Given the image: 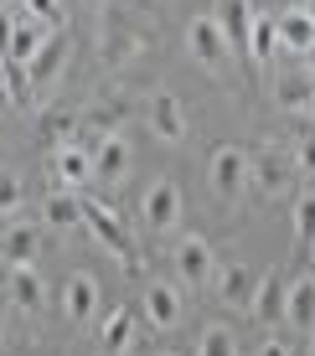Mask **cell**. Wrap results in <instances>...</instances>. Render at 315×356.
<instances>
[{"instance_id": "6da1fadb", "label": "cell", "mask_w": 315, "mask_h": 356, "mask_svg": "<svg viewBox=\"0 0 315 356\" xmlns=\"http://www.w3.org/2000/svg\"><path fill=\"white\" fill-rule=\"evenodd\" d=\"M78 207H83V227H88L93 238H99L104 248L129 268V274H140V248H135V238H129V227L114 217V207L93 202V196H78Z\"/></svg>"}, {"instance_id": "7a4b0ae2", "label": "cell", "mask_w": 315, "mask_h": 356, "mask_svg": "<svg viewBox=\"0 0 315 356\" xmlns=\"http://www.w3.org/2000/svg\"><path fill=\"white\" fill-rule=\"evenodd\" d=\"M181 217H186L181 186H176V181H165V176H155L150 186H145V196H140V222L165 238V232H176V227H181Z\"/></svg>"}, {"instance_id": "3957f363", "label": "cell", "mask_w": 315, "mask_h": 356, "mask_svg": "<svg viewBox=\"0 0 315 356\" xmlns=\"http://www.w3.org/2000/svg\"><path fill=\"white\" fill-rule=\"evenodd\" d=\"M207 181H212V191L223 196V202H238L243 186H248V155L238 150V145H217L207 155Z\"/></svg>"}, {"instance_id": "277c9868", "label": "cell", "mask_w": 315, "mask_h": 356, "mask_svg": "<svg viewBox=\"0 0 315 356\" xmlns=\"http://www.w3.org/2000/svg\"><path fill=\"white\" fill-rule=\"evenodd\" d=\"M171 264H176V279H181V284L202 289V284L212 279V243L202 238V232H186V238H176Z\"/></svg>"}, {"instance_id": "5b68a950", "label": "cell", "mask_w": 315, "mask_h": 356, "mask_svg": "<svg viewBox=\"0 0 315 356\" xmlns=\"http://www.w3.org/2000/svg\"><path fill=\"white\" fill-rule=\"evenodd\" d=\"M140 321L155 330H176L181 325V289L165 284V279H150L140 294Z\"/></svg>"}, {"instance_id": "8992f818", "label": "cell", "mask_w": 315, "mask_h": 356, "mask_svg": "<svg viewBox=\"0 0 315 356\" xmlns=\"http://www.w3.org/2000/svg\"><path fill=\"white\" fill-rule=\"evenodd\" d=\"M212 21H217V31L227 36V52H243L248 57V47H253V6L248 0H217L212 6Z\"/></svg>"}, {"instance_id": "52a82bcc", "label": "cell", "mask_w": 315, "mask_h": 356, "mask_svg": "<svg viewBox=\"0 0 315 356\" xmlns=\"http://www.w3.org/2000/svg\"><path fill=\"white\" fill-rule=\"evenodd\" d=\"M264 274H253L248 264H223L212 274V289H217V305L223 310H248L253 305V289H259Z\"/></svg>"}, {"instance_id": "ba28073f", "label": "cell", "mask_w": 315, "mask_h": 356, "mask_svg": "<svg viewBox=\"0 0 315 356\" xmlns=\"http://www.w3.org/2000/svg\"><path fill=\"white\" fill-rule=\"evenodd\" d=\"M129 165H135V155H129L124 134H99V140H93V181L119 186V181L129 176Z\"/></svg>"}, {"instance_id": "9c48e42d", "label": "cell", "mask_w": 315, "mask_h": 356, "mask_svg": "<svg viewBox=\"0 0 315 356\" xmlns=\"http://www.w3.org/2000/svg\"><path fill=\"white\" fill-rule=\"evenodd\" d=\"M135 52H145V31H135L124 16L108 10L104 26H99V57L104 63H124V57H135Z\"/></svg>"}, {"instance_id": "30bf717a", "label": "cell", "mask_w": 315, "mask_h": 356, "mask_svg": "<svg viewBox=\"0 0 315 356\" xmlns=\"http://www.w3.org/2000/svg\"><path fill=\"white\" fill-rule=\"evenodd\" d=\"M52 176L63 191H83L93 181V145H63V150H52Z\"/></svg>"}, {"instance_id": "8fae6325", "label": "cell", "mask_w": 315, "mask_h": 356, "mask_svg": "<svg viewBox=\"0 0 315 356\" xmlns=\"http://www.w3.org/2000/svg\"><path fill=\"white\" fill-rule=\"evenodd\" d=\"M63 67H67V36H63V31H52L42 47H36V57L26 63V83H31V93H36V88H47V83H57V78H63Z\"/></svg>"}, {"instance_id": "7c38bea8", "label": "cell", "mask_w": 315, "mask_h": 356, "mask_svg": "<svg viewBox=\"0 0 315 356\" xmlns=\"http://www.w3.org/2000/svg\"><path fill=\"white\" fill-rule=\"evenodd\" d=\"M150 129L161 134L165 145H181L186 140V108H181V98L171 88H155L150 93Z\"/></svg>"}, {"instance_id": "4fadbf2b", "label": "cell", "mask_w": 315, "mask_h": 356, "mask_svg": "<svg viewBox=\"0 0 315 356\" xmlns=\"http://www.w3.org/2000/svg\"><path fill=\"white\" fill-rule=\"evenodd\" d=\"M135 325H140V310H129V305L108 310L104 325H99V351L104 356H129L135 351Z\"/></svg>"}, {"instance_id": "5bb4252c", "label": "cell", "mask_w": 315, "mask_h": 356, "mask_svg": "<svg viewBox=\"0 0 315 356\" xmlns=\"http://www.w3.org/2000/svg\"><path fill=\"white\" fill-rule=\"evenodd\" d=\"M6 294L16 310L36 315L47 305V289H42V274H36V264H6Z\"/></svg>"}, {"instance_id": "9a60e30c", "label": "cell", "mask_w": 315, "mask_h": 356, "mask_svg": "<svg viewBox=\"0 0 315 356\" xmlns=\"http://www.w3.org/2000/svg\"><path fill=\"white\" fill-rule=\"evenodd\" d=\"M186 42H191V52H197L202 67L223 72V63H227V36L217 31L212 16H197V21H191V26H186Z\"/></svg>"}, {"instance_id": "2e32d148", "label": "cell", "mask_w": 315, "mask_h": 356, "mask_svg": "<svg viewBox=\"0 0 315 356\" xmlns=\"http://www.w3.org/2000/svg\"><path fill=\"white\" fill-rule=\"evenodd\" d=\"M63 315L72 325H88L93 315H99V279L93 274H72L63 284Z\"/></svg>"}, {"instance_id": "e0dca14e", "label": "cell", "mask_w": 315, "mask_h": 356, "mask_svg": "<svg viewBox=\"0 0 315 356\" xmlns=\"http://www.w3.org/2000/svg\"><path fill=\"white\" fill-rule=\"evenodd\" d=\"M284 289H289L284 274H280V268H269V274L259 279V289H253L248 315H253L259 325H280V321H284Z\"/></svg>"}, {"instance_id": "ac0fdd59", "label": "cell", "mask_w": 315, "mask_h": 356, "mask_svg": "<svg viewBox=\"0 0 315 356\" xmlns=\"http://www.w3.org/2000/svg\"><path fill=\"white\" fill-rule=\"evenodd\" d=\"M42 253V222H10L0 232V259L6 264H36Z\"/></svg>"}, {"instance_id": "d6986e66", "label": "cell", "mask_w": 315, "mask_h": 356, "mask_svg": "<svg viewBox=\"0 0 315 356\" xmlns=\"http://www.w3.org/2000/svg\"><path fill=\"white\" fill-rule=\"evenodd\" d=\"M284 170H289V165H284V155L274 150V145H264L259 155H248V181H253L264 196H284V186H289Z\"/></svg>"}, {"instance_id": "ffe728a7", "label": "cell", "mask_w": 315, "mask_h": 356, "mask_svg": "<svg viewBox=\"0 0 315 356\" xmlns=\"http://www.w3.org/2000/svg\"><path fill=\"white\" fill-rule=\"evenodd\" d=\"M284 325H295V330H315V279H295V284L284 289Z\"/></svg>"}, {"instance_id": "44dd1931", "label": "cell", "mask_w": 315, "mask_h": 356, "mask_svg": "<svg viewBox=\"0 0 315 356\" xmlns=\"http://www.w3.org/2000/svg\"><path fill=\"white\" fill-rule=\"evenodd\" d=\"M274 31H280V47L284 52H305L315 42V21L305 10H284V16H274Z\"/></svg>"}, {"instance_id": "7402d4cb", "label": "cell", "mask_w": 315, "mask_h": 356, "mask_svg": "<svg viewBox=\"0 0 315 356\" xmlns=\"http://www.w3.org/2000/svg\"><path fill=\"white\" fill-rule=\"evenodd\" d=\"M191 356H238V341L227 325H202V336L191 341Z\"/></svg>"}, {"instance_id": "603a6c76", "label": "cell", "mask_w": 315, "mask_h": 356, "mask_svg": "<svg viewBox=\"0 0 315 356\" xmlns=\"http://www.w3.org/2000/svg\"><path fill=\"white\" fill-rule=\"evenodd\" d=\"M42 217H47V222H57V227H72V222H83L78 191H52V196L42 202Z\"/></svg>"}, {"instance_id": "cb8c5ba5", "label": "cell", "mask_w": 315, "mask_h": 356, "mask_svg": "<svg viewBox=\"0 0 315 356\" xmlns=\"http://www.w3.org/2000/svg\"><path fill=\"white\" fill-rule=\"evenodd\" d=\"M42 140L52 145V150H63V145H72V140H78V114H63V108L42 114Z\"/></svg>"}, {"instance_id": "d4e9b609", "label": "cell", "mask_w": 315, "mask_h": 356, "mask_svg": "<svg viewBox=\"0 0 315 356\" xmlns=\"http://www.w3.org/2000/svg\"><path fill=\"white\" fill-rule=\"evenodd\" d=\"M310 93H315L310 72H289V78H280V108H310Z\"/></svg>"}, {"instance_id": "484cf974", "label": "cell", "mask_w": 315, "mask_h": 356, "mask_svg": "<svg viewBox=\"0 0 315 356\" xmlns=\"http://www.w3.org/2000/svg\"><path fill=\"white\" fill-rule=\"evenodd\" d=\"M274 47H280L274 16H259V21H253V47H248V57H253V63H269V57H274Z\"/></svg>"}, {"instance_id": "4316f807", "label": "cell", "mask_w": 315, "mask_h": 356, "mask_svg": "<svg viewBox=\"0 0 315 356\" xmlns=\"http://www.w3.org/2000/svg\"><path fill=\"white\" fill-rule=\"evenodd\" d=\"M0 78H6V93H10V104H21V108L31 104V83H26V67H21V63L0 57Z\"/></svg>"}, {"instance_id": "83f0119b", "label": "cell", "mask_w": 315, "mask_h": 356, "mask_svg": "<svg viewBox=\"0 0 315 356\" xmlns=\"http://www.w3.org/2000/svg\"><path fill=\"white\" fill-rule=\"evenodd\" d=\"M21 202H26V186H21L16 170H0V217L21 212Z\"/></svg>"}, {"instance_id": "f1b7e54d", "label": "cell", "mask_w": 315, "mask_h": 356, "mask_svg": "<svg viewBox=\"0 0 315 356\" xmlns=\"http://www.w3.org/2000/svg\"><path fill=\"white\" fill-rule=\"evenodd\" d=\"M289 222H295V232H300V238H315V191H300L295 196V212H289Z\"/></svg>"}, {"instance_id": "f546056e", "label": "cell", "mask_w": 315, "mask_h": 356, "mask_svg": "<svg viewBox=\"0 0 315 356\" xmlns=\"http://www.w3.org/2000/svg\"><path fill=\"white\" fill-rule=\"evenodd\" d=\"M295 170H305V176H315V134H305V140L295 145Z\"/></svg>"}, {"instance_id": "4dcf8cb0", "label": "cell", "mask_w": 315, "mask_h": 356, "mask_svg": "<svg viewBox=\"0 0 315 356\" xmlns=\"http://www.w3.org/2000/svg\"><path fill=\"white\" fill-rule=\"evenodd\" d=\"M21 6H26V16H36V21H57V0H21Z\"/></svg>"}, {"instance_id": "1f68e13d", "label": "cell", "mask_w": 315, "mask_h": 356, "mask_svg": "<svg viewBox=\"0 0 315 356\" xmlns=\"http://www.w3.org/2000/svg\"><path fill=\"white\" fill-rule=\"evenodd\" d=\"M10 31H16V16H0V57L10 52Z\"/></svg>"}, {"instance_id": "d6a6232c", "label": "cell", "mask_w": 315, "mask_h": 356, "mask_svg": "<svg viewBox=\"0 0 315 356\" xmlns=\"http://www.w3.org/2000/svg\"><path fill=\"white\" fill-rule=\"evenodd\" d=\"M259 356H289V346H284L280 336H269V341H264V346H259Z\"/></svg>"}, {"instance_id": "836d02e7", "label": "cell", "mask_w": 315, "mask_h": 356, "mask_svg": "<svg viewBox=\"0 0 315 356\" xmlns=\"http://www.w3.org/2000/svg\"><path fill=\"white\" fill-rule=\"evenodd\" d=\"M300 57H305V72L315 78V42H310V47H305V52H300Z\"/></svg>"}, {"instance_id": "e575fe53", "label": "cell", "mask_w": 315, "mask_h": 356, "mask_svg": "<svg viewBox=\"0 0 315 356\" xmlns=\"http://www.w3.org/2000/svg\"><path fill=\"white\" fill-rule=\"evenodd\" d=\"M305 114H310V124H315V93H310V108H305Z\"/></svg>"}, {"instance_id": "d590c367", "label": "cell", "mask_w": 315, "mask_h": 356, "mask_svg": "<svg viewBox=\"0 0 315 356\" xmlns=\"http://www.w3.org/2000/svg\"><path fill=\"white\" fill-rule=\"evenodd\" d=\"M305 16H310V21H315V0H305Z\"/></svg>"}, {"instance_id": "8d00e7d4", "label": "cell", "mask_w": 315, "mask_h": 356, "mask_svg": "<svg viewBox=\"0 0 315 356\" xmlns=\"http://www.w3.org/2000/svg\"><path fill=\"white\" fill-rule=\"evenodd\" d=\"M0 98H10V93H6V78H0Z\"/></svg>"}, {"instance_id": "74e56055", "label": "cell", "mask_w": 315, "mask_h": 356, "mask_svg": "<svg viewBox=\"0 0 315 356\" xmlns=\"http://www.w3.org/2000/svg\"><path fill=\"white\" fill-rule=\"evenodd\" d=\"M310 248H315V238H310Z\"/></svg>"}, {"instance_id": "f35d334b", "label": "cell", "mask_w": 315, "mask_h": 356, "mask_svg": "<svg viewBox=\"0 0 315 356\" xmlns=\"http://www.w3.org/2000/svg\"><path fill=\"white\" fill-rule=\"evenodd\" d=\"M165 356H171V351H165Z\"/></svg>"}, {"instance_id": "ab89813d", "label": "cell", "mask_w": 315, "mask_h": 356, "mask_svg": "<svg viewBox=\"0 0 315 356\" xmlns=\"http://www.w3.org/2000/svg\"><path fill=\"white\" fill-rule=\"evenodd\" d=\"M310 356H315V351H310Z\"/></svg>"}]
</instances>
